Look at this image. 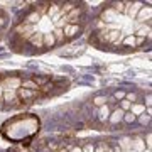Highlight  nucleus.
Here are the masks:
<instances>
[{"instance_id":"obj_2","label":"nucleus","mask_w":152,"mask_h":152,"mask_svg":"<svg viewBox=\"0 0 152 152\" xmlns=\"http://www.w3.org/2000/svg\"><path fill=\"white\" fill-rule=\"evenodd\" d=\"M15 95H17V98H19L20 102H27V100H32V98L37 96L39 91H32V90H27V88L19 86L15 90Z\"/></svg>"},{"instance_id":"obj_6","label":"nucleus","mask_w":152,"mask_h":152,"mask_svg":"<svg viewBox=\"0 0 152 152\" xmlns=\"http://www.w3.org/2000/svg\"><path fill=\"white\" fill-rule=\"evenodd\" d=\"M56 44V39L53 36V32H44L42 34V46L44 48H53Z\"/></svg>"},{"instance_id":"obj_11","label":"nucleus","mask_w":152,"mask_h":152,"mask_svg":"<svg viewBox=\"0 0 152 152\" xmlns=\"http://www.w3.org/2000/svg\"><path fill=\"white\" fill-rule=\"evenodd\" d=\"M127 7H129V9H125V12H127L129 15L135 17L137 12H139V9H140V4H127Z\"/></svg>"},{"instance_id":"obj_25","label":"nucleus","mask_w":152,"mask_h":152,"mask_svg":"<svg viewBox=\"0 0 152 152\" xmlns=\"http://www.w3.org/2000/svg\"><path fill=\"white\" fill-rule=\"evenodd\" d=\"M129 142H130L129 139H124V140H122V147H125V149H130L132 144H129Z\"/></svg>"},{"instance_id":"obj_14","label":"nucleus","mask_w":152,"mask_h":152,"mask_svg":"<svg viewBox=\"0 0 152 152\" xmlns=\"http://www.w3.org/2000/svg\"><path fill=\"white\" fill-rule=\"evenodd\" d=\"M53 36H54L56 42H63V41H64V32H63V29H54V31H53Z\"/></svg>"},{"instance_id":"obj_18","label":"nucleus","mask_w":152,"mask_h":152,"mask_svg":"<svg viewBox=\"0 0 152 152\" xmlns=\"http://www.w3.org/2000/svg\"><path fill=\"white\" fill-rule=\"evenodd\" d=\"M132 103L127 100V98H124V100H120V110H124V112H127V110H130Z\"/></svg>"},{"instance_id":"obj_24","label":"nucleus","mask_w":152,"mask_h":152,"mask_svg":"<svg viewBox=\"0 0 152 152\" xmlns=\"http://www.w3.org/2000/svg\"><path fill=\"white\" fill-rule=\"evenodd\" d=\"M115 98H117V100H124V98H125V91H115Z\"/></svg>"},{"instance_id":"obj_16","label":"nucleus","mask_w":152,"mask_h":152,"mask_svg":"<svg viewBox=\"0 0 152 152\" xmlns=\"http://www.w3.org/2000/svg\"><path fill=\"white\" fill-rule=\"evenodd\" d=\"M15 91H9V90H5V91H4V100H5V102H9V103H10V102H14V100H15Z\"/></svg>"},{"instance_id":"obj_1","label":"nucleus","mask_w":152,"mask_h":152,"mask_svg":"<svg viewBox=\"0 0 152 152\" xmlns=\"http://www.w3.org/2000/svg\"><path fill=\"white\" fill-rule=\"evenodd\" d=\"M15 31H17V34H19V37L20 39L29 41V39L32 37V34L36 32V27H34V26H29V24H20Z\"/></svg>"},{"instance_id":"obj_23","label":"nucleus","mask_w":152,"mask_h":152,"mask_svg":"<svg viewBox=\"0 0 152 152\" xmlns=\"http://www.w3.org/2000/svg\"><path fill=\"white\" fill-rule=\"evenodd\" d=\"M81 151H83V152H95V147H93L91 144H86V145L83 147Z\"/></svg>"},{"instance_id":"obj_12","label":"nucleus","mask_w":152,"mask_h":152,"mask_svg":"<svg viewBox=\"0 0 152 152\" xmlns=\"http://www.w3.org/2000/svg\"><path fill=\"white\" fill-rule=\"evenodd\" d=\"M59 10H61V7L58 5V4H49V5H48V12H46V14H48L51 19H53V17H54Z\"/></svg>"},{"instance_id":"obj_5","label":"nucleus","mask_w":152,"mask_h":152,"mask_svg":"<svg viewBox=\"0 0 152 152\" xmlns=\"http://www.w3.org/2000/svg\"><path fill=\"white\" fill-rule=\"evenodd\" d=\"M80 15H81V9L80 7H75L69 14H66V22L71 24V26H76L80 22Z\"/></svg>"},{"instance_id":"obj_3","label":"nucleus","mask_w":152,"mask_h":152,"mask_svg":"<svg viewBox=\"0 0 152 152\" xmlns=\"http://www.w3.org/2000/svg\"><path fill=\"white\" fill-rule=\"evenodd\" d=\"M151 15H152V10H151V7H140L139 9V12H137V22L139 24H144V22L147 20V24H149V20H151Z\"/></svg>"},{"instance_id":"obj_15","label":"nucleus","mask_w":152,"mask_h":152,"mask_svg":"<svg viewBox=\"0 0 152 152\" xmlns=\"http://www.w3.org/2000/svg\"><path fill=\"white\" fill-rule=\"evenodd\" d=\"M130 113H134L137 117V115H140V113H144V112H145V107H144V105H132L130 107Z\"/></svg>"},{"instance_id":"obj_19","label":"nucleus","mask_w":152,"mask_h":152,"mask_svg":"<svg viewBox=\"0 0 152 152\" xmlns=\"http://www.w3.org/2000/svg\"><path fill=\"white\" fill-rule=\"evenodd\" d=\"M93 103L96 105V107H103V105H107V98L105 96H95Z\"/></svg>"},{"instance_id":"obj_13","label":"nucleus","mask_w":152,"mask_h":152,"mask_svg":"<svg viewBox=\"0 0 152 152\" xmlns=\"http://www.w3.org/2000/svg\"><path fill=\"white\" fill-rule=\"evenodd\" d=\"M31 80H32V81L36 83L37 86H39V85H48V81H49L48 76H32Z\"/></svg>"},{"instance_id":"obj_7","label":"nucleus","mask_w":152,"mask_h":152,"mask_svg":"<svg viewBox=\"0 0 152 152\" xmlns=\"http://www.w3.org/2000/svg\"><path fill=\"white\" fill-rule=\"evenodd\" d=\"M29 42L32 44L34 48H42V32H34L32 37L29 39Z\"/></svg>"},{"instance_id":"obj_9","label":"nucleus","mask_w":152,"mask_h":152,"mask_svg":"<svg viewBox=\"0 0 152 152\" xmlns=\"http://www.w3.org/2000/svg\"><path fill=\"white\" fill-rule=\"evenodd\" d=\"M124 113H125L124 110L117 108V110L113 112V113H112V115L108 117V120L112 122V124H117V122H120V120H124Z\"/></svg>"},{"instance_id":"obj_21","label":"nucleus","mask_w":152,"mask_h":152,"mask_svg":"<svg viewBox=\"0 0 152 152\" xmlns=\"http://www.w3.org/2000/svg\"><path fill=\"white\" fill-rule=\"evenodd\" d=\"M124 120H125V122H129V124H132V122H135V115L130 113V112H125V113H124Z\"/></svg>"},{"instance_id":"obj_10","label":"nucleus","mask_w":152,"mask_h":152,"mask_svg":"<svg viewBox=\"0 0 152 152\" xmlns=\"http://www.w3.org/2000/svg\"><path fill=\"white\" fill-rule=\"evenodd\" d=\"M151 32V27L149 26H144V24H137V37H145L147 34Z\"/></svg>"},{"instance_id":"obj_22","label":"nucleus","mask_w":152,"mask_h":152,"mask_svg":"<svg viewBox=\"0 0 152 152\" xmlns=\"http://www.w3.org/2000/svg\"><path fill=\"white\" fill-rule=\"evenodd\" d=\"M115 12H120V14H124L125 12V4L124 2H118V4H115V7H112Z\"/></svg>"},{"instance_id":"obj_4","label":"nucleus","mask_w":152,"mask_h":152,"mask_svg":"<svg viewBox=\"0 0 152 152\" xmlns=\"http://www.w3.org/2000/svg\"><path fill=\"white\" fill-rule=\"evenodd\" d=\"M63 32H64V39H71L75 37V36H80V32H81V27L76 24V26H71V24H66L64 27H63Z\"/></svg>"},{"instance_id":"obj_20","label":"nucleus","mask_w":152,"mask_h":152,"mask_svg":"<svg viewBox=\"0 0 152 152\" xmlns=\"http://www.w3.org/2000/svg\"><path fill=\"white\" fill-rule=\"evenodd\" d=\"M132 147H135L137 151H144V149H145V144H144V140L137 139L135 142H132Z\"/></svg>"},{"instance_id":"obj_26","label":"nucleus","mask_w":152,"mask_h":152,"mask_svg":"<svg viewBox=\"0 0 152 152\" xmlns=\"http://www.w3.org/2000/svg\"><path fill=\"white\" fill-rule=\"evenodd\" d=\"M69 152H83V151H81V147L75 145V147H71V151H69Z\"/></svg>"},{"instance_id":"obj_17","label":"nucleus","mask_w":152,"mask_h":152,"mask_svg":"<svg viewBox=\"0 0 152 152\" xmlns=\"http://www.w3.org/2000/svg\"><path fill=\"white\" fill-rule=\"evenodd\" d=\"M124 46H130V48H135V36H127L124 39Z\"/></svg>"},{"instance_id":"obj_8","label":"nucleus","mask_w":152,"mask_h":152,"mask_svg":"<svg viewBox=\"0 0 152 152\" xmlns=\"http://www.w3.org/2000/svg\"><path fill=\"white\" fill-rule=\"evenodd\" d=\"M110 117V108L108 105H103V107H100V112H98V120L100 122H105V120H108Z\"/></svg>"}]
</instances>
